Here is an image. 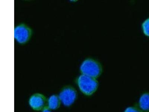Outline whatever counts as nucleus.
Returning <instances> with one entry per match:
<instances>
[{"label": "nucleus", "mask_w": 149, "mask_h": 112, "mask_svg": "<svg viewBox=\"0 0 149 112\" xmlns=\"http://www.w3.org/2000/svg\"><path fill=\"white\" fill-rule=\"evenodd\" d=\"M31 34V29L24 24H20L15 28V39L21 44H24L27 42L30 39Z\"/></svg>", "instance_id": "20e7f679"}, {"label": "nucleus", "mask_w": 149, "mask_h": 112, "mask_svg": "<svg viewBox=\"0 0 149 112\" xmlns=\"http://www.w3.org/2000/svg\"><path fill=\"white\" fill-rule=\"evenodd\" d=\"M139 107L141 110L146 112H149V93L142 94L140 98Z\"/></svg>", "instance_id": "0eeeda50"}, {"label": "nucleus", "mask_w": 149, "mask_h": 112, "mask_svg": "<svg viewBox=\"0 0 149 112\" xmlns=\"http://www.w3.org/2000/svg\"><path fill=\"white\" fill-rule=\"evenodd\" d=\"M142 29L145 35L149 37V18L146 20L142 24Z\"/></svg>", "instance_id": "6e6552de"}, {"label": "nucleus", "mask_w": 149, "mask_h": 112, "mask_svg": "<svg viewBox=\"0 0 149 112\" xmlns=\"http://www.w3.org/2000/svg\"><path fill=\"white\" fill-rule=\"evenodd\" d=\"M61 103L58 95L54 94L48 99L47 107L50 110H57L60 106Z\"/></svg>", "instance_id": "423d86ee"}, {"label": "nucleus", "mask_w": 149, "mask_h": 112, "mask_svg": "<svg viewBox=\"0 0 149 112\" xmlns=\"http://www.w3.org/2000/svg\"><path fill=\"white\" fill-rule=\"evenodd\" d=\"M125 112H142V111L137 108L129 107L126 109Z\"/></svg>", "instance_id": "1a4fd4ad"}, {"label": "nucleus", "mask_w": 149, "mask_h": 112, "mask_svg": "<svg viewBox=\"0 0 149 112\" xmlns=\"http://www.w3.org/2000/svg\"><path fill=\"white\" fill-rule=\"evenodd\" d=\"M58 97L63 104L65 106L69 107L77 99V92L72 87L66 86L61 90Z\"/></svg>", "instance_id": "7ed1b4c3"}, {"label": "nucleus", "mask_w": 149, "mask_h": 112, "mask_svg": "<svg viewBox=\"0 0 149 112\" xmlns=\"http://www.w3.org/2000/svg\"><path fill=\"white\" fill-rule=\"evenodd\" d=\"M82 74L97 78L101 73V68L97 62L93 60L88 59L84 61L80 66Z\"/></svg>", "instance_id": "f03ea898"}, {"label": "nucleus", "mask_w": 149, "mask_h": 112, "mask_svg": "<svg viewBox=\"0 0 149 112\" xmlns=\"http://www.w3.org/2000/svg\"><path fill=\"white\" fill-rule=\"evenodd\" d=\"M47 98L43 94L36 93L30 97L29 103L33 110L39 111L47 107Z\"/></svg>", "instance_id": "39448f33"}, {"label": "nucleus", "mask_w": 149, "mask_h": 112, "mask_svg": "<svg viewBox=\"0 0 149 112\" xmlns=\"http://www.w3.org/2000/svg\"><path fill=\"white\" fill-rule=\"evenodd\" d=\"M77 83L81 91L88 96L95 92L98 87V83L95 78L84 74L78 77Z\"/></svg>", "instance_id": "f257e3e1"}]
</instances>
